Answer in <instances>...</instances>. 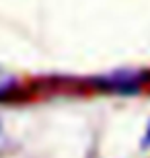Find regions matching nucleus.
<instances>
[{
	"label": "nucleus",
	"mask_w": 150,
	"mask_h": 158,
	"mask_svg": "<svg viewBox=\"0 0 150 158\" xmlns=\"http://www.w3.org/2000/svg\"><path fill=\"white\" fill-rule=\"evenodd\" d=\"M150 82V70L142 68H121L107 74H99L88 80L92 88L107 94H119V97H134Z\"/></svg>",
	"instance_id": "nucleus-1"
},
{
	"label": "nucleus",
	"mask_w": 150,
	"mask_h": 158,
	"mask_svg": "<svg viewBox=\"0 0 150 158\" xmlns=\"http://www.w3.org/2000/svg\"><path fill=\"white\" fill-rule=\"evenodd\" d=\"M19 86H21V80L15 72H11L8 68L0 66V101H6L15 97L19 93Z\"/></svg>",
	"instance_id": "nucleus-2"
},
{
	"label": "nucleus",
	"mask_w": 150,
	"mask_h": 158,
	"mask_svg": "<svg viewBox=\"0 0 150 158\" xmlns=\"http://www.w3.org/2000/svg\"><path fill=\"white\" fill-rule=\"evenodd\" d=\"M148 146H150V123H148V127H146L144 138H142V148H148Z\"/></svg>",
	"instance_id": "nucleus-3"
}]
</instances>
